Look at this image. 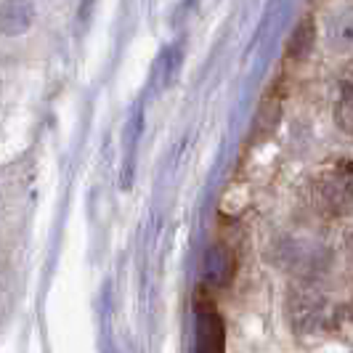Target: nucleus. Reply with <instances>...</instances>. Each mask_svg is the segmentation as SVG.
Returning <instances> with one entry per match:
<instances>
[{
	"instance_id": "obj_1",
	"label": "nucleus",
	"mask_w": 353,
	"mask_h": 353,
	"mask_svg": "<svg viewBox=\"0 0 353 353\" xmlns=\"http://www.w3.org/2000/svg\"><path fill=\"white\" fill-rule=\"evenodd\" d=\"M196 316V351L194 353H226V327L218 314L215 303L205 290H199L194 298Z\"/></svg>"
},
{
	"instance_id": "obj_2",
	"label": "nucleus",
	"mask_w": 353,
	"mask_h": 353,
	"mask_svg": "<svg viewBox=\"0 0 353 353\" xmlns=\"http://www.w3.org/2000/svg\"><path fill=\"white\" fill-rule=\"evenodd\" d=\"M35 8L30 0H6L0 3V32L8 37L24 35L32 27Z\"/></svg>"
},
{
	"instance_id": "obj_3",
	"label": "nucleus",
	"mask_w": 353,
	"mask_h": 353,
	"mask_svg": "<svg viewBox=\"0 0 353 353\" xmlns=\"http://www.w3.org/2000/svg\"><path fill=\"white\" fill-rule=\"evenodd\" d=\"M314 43H316V24L314 19H301V24L295 27V32L290 35V43H287V56L290 59H305L308 53L314 51Z\"/></svg>"
},
{
	"instance_id": "obj_4",
	"label": "nucleus",
	"mask_w": 353,
	"mask_h": 353,
	"mask_svg": "<svg viewBox=\"0 0 353 353\" xmlns=\"http://www.w3.org/2000/svg\"><path fill=\"white\" fill-rule=\"evenodd\" d=\"M229 252L221 248H215L208 255V276H210L212 282H226V276H229Z\"/></svg>"
},
{
	"instance_id": "obj_5",
	"label": "nucleus",
	"mask_w": 353,
	"mask_h": 353,
	"mask_svg": "<svg viewBox=\"0 0 353 353\" xmlns=\"http://www.w3.org/2000/svg\"><path fill=\"white\" fill-rule=\"evenodd\" d=\"M337 123L345 133L353 130V90L351 83L343 85V101H340V109H337Z\"/></svg>"
},
{
	"instance_id": "obj_6",
	"label": "nucleus",
	"mask_w": 353,
	"mask_h": 353,
	"mask_svg": "<svg viewBox=\"0 0 353 353\" xmlns=\"http://www.w3.org/2000/svg\"><path fill=\"white\" fill-rule=\"evenodd\" d=\"M332 46L340 51L351 48V11H345L343 19H337L332 24Z\"/></svg>"
}]
</instances>
